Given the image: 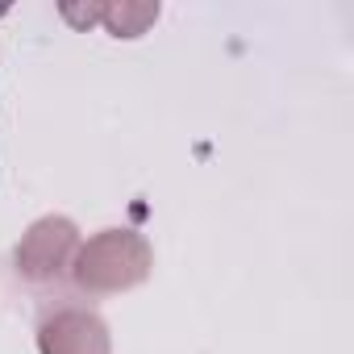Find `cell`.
Here are the masks:
<instances>
[{
	"mask_svg": "<svg viewBox=\"0 0 354 354\" xmlns=\"http://www.w3.org/2000/svg\"><path fill=\"white\" fill-rule=\"evenodd\" d=\"M150 267H154V250L138 230H104L80 242L71 259V279L92 296H113L146 283Z\"/></svg>",
	"mask_w": 354,
	"mask_h": 354,
	"instance_id": "1",
	"label": "cell"
},
{
	"mask_svg": "<svg viewBox=\"0 0 354 354\" xmlns=\"http://www.w3.org/2000/svg\"><path fill=\"white\" fill-rule=\"evenodd\" d=\"M80 250V230L67 217H42L30 225V234L17 246V271L30 283H50L59 279Z\"/></svg>",
	"mask_w": 354,
	"mask_h": 354,
	"instance_id": "2",
	"label": "cell"
},
{
	"mask_svg": "<svg viewBox=\"0 0 354 354\" xmlns=\"http://www.w3.org/2000/svg\"><path fill=\"white\" fill-rule=\"evenodd\" d=\"M42 354H113L109 325L88 308H59L38 329Z\"/></svg>",
	"mask_w": 354,
	"mask_h": 354,
	"instance_id": "3",
	"label": "cell"
},
{
	"mask_svg": "<svg viewBox=\"0 0 354 354\" xmlns=\"http://www.w3.org/2000/svg\"><path fill=\"white\" fill-rule=\"evenodd\" d=\"M154 21H158L154 0H109L104 13H100V26L113 38H142Z\"/></svg>",
	"mask_w": 354,
	"mask_h": 354,
	"instance_id": "4",
	"label": "cell"
},
{
	"mask_svg": "<svg viewBox=\"0 0 354 354\" xmlns=\"http://www.w3.org/2000/svg\"><path fill=\"white\" fill-rule=\"evenodd\" d=\"M59 13L75 26V30H92V26H100V13H104V5L100 0H88V5H75V0H63L59 5Z\"/></svg>",
	"mask_w": 354,
	"mask_h": 354,
	"instance_id": "5",
	"label": "cell"
}]
</instances>
